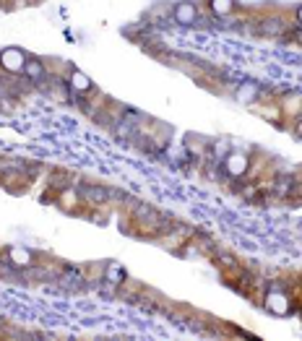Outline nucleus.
Instances as JSON below:
<instances>
[{
    "instance_id": "39448f33",
    "label": "nucleus",
    "mask_w": 302,
    "mask_h": 341,
    "mask_svg": "<svg viewBox=\"0 0 302 341\" xmlns=\"http://www.w3.org/2000/svg\"><path fill=\"white\" fill-rule=\"evenodd\" d=\"M299 19H302V11H299Z\"/></svg>"
},
{
    "instance_id": "f03ea898",
    "label": "nucleus",
    "mask_w": 302,
    "mask_h": 341,
    "mask_svg": "<svg viewBox=\"0 0 302 341\" xmlns=\"http://www.w3.org/2000/svg\"><path fill=\"white\" fill-rule=\"evenodd\" d=\"M230 172H235V175H240V172H245V159L243 157H230Z\"/></svg>"
},
{
    "instance_id": "f257e3e1",
    "label": "nucleus",
    "mask_w": 302,
    "mask_h": 341,
    "mask_svg": "<svg viewBox=\"0 0 302 341\" xmlns=\"http://www.w3.org/2000/svg\"><path fill=\"white\" fill-rule=\"evenodd\" d=\"M193 16H195V8H193V6H180V8H177V19L183 21V24H188Z\"/></svg>"
},
{
    "instance_id": "7ed1b4c3",
    "label": "nucleus",
    "mask_w": 302,
    "mask_h": 341,
    "mask_svg": "<svg viewBox=\"0 0 302 341\" xmlns=\"http://www.w3.org/2000/svg\"><path fill=\"white\" fill-rule=\"evenodd\" d=\"M6 60H8V68H13V71H16L19 65H21V52H8V55H3V63H6Z\"/></svg>"
},
{
    "instance_id": "20e7f679",
    "label": "nucleus",
    "mask_w": 302,
    "mask_h": 341,
    "mask_svg": "<svg viewBox=\"0 0 302 341\" xmlns=\"http://www.w3.org/2000/svg\"><path fill=\"white\" fill-rule=\"evenodd\" d=\"M73 86L84 91V89H89V86H92V81H89L84 73H73Z\"/></svg>"
}]
</instances>
